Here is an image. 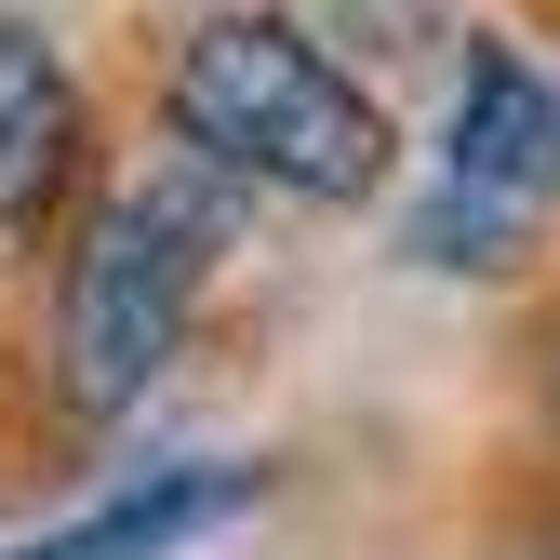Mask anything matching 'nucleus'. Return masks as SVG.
I'll return each instance as SVG.
<instances>
[{
  "label": "nucleus",
  "instance_id": "6",
  "mask_svg": "<svg viewBox=\"0 0 560 560\" xmlns=\"http://www.w3.org/2000/svg\"><path fill=\"white\" fill-rule=\"evenodd\" d=\"M534 400H547V428H560V320L534 334Z\"/></svg>",
  "mask_w": 560,
  "mask_h": 560
},
{
  "label": "nucleus",
  "instance_id": "5",
  "mask_svg": "<svg viewBox=\"0 0 560 560\" xmlns=\"http://www.w3.org/2000/svg\"><path fill=\"white\" fill-rule=\"evenodd\" d=\"M241 508H254V467L241 454H187V467H148V480H120V494H94L54 534H14L0 560H174V547H200Z\"/></svg>",
  "mask_w": 560,
  "mask_h": 560
},
{
  "label": "nucleus",
  "instance_id": "4",
  "mask_svg": "<svg viewBox=\"0 0 560 560\" xmlns=\"http://www.w3.org/2000/svg\"><path fill=\"white\" fill-rule=\"evenodd\" d=\"M81 133H94L81 67L54 54L40 14H14V0H0V241H27L54 200H67V174H81Z\"/></svg>",
  "mask_w": 560,
  "mask_h": 560
},
{
  "label": "nucleus",
  "instance_id": "3",
  "mask_svg": "<svg viewBox=\"0 0 560 560\" xmlns=\"http://www.w3.org/2000/svg\"><path fill=\"white\" fill-rule=\"evenodd\" d=\"M560 228V81L480 27L454 54V120L428 148V200H413V254L441 280H494Z\"/></svg>",
  "mask_w": 560,
  "mask_h": 560
},
{
  "label": "nucleus",
  "instance_id": "2",
  "mask_svg": "<svg viewBox=\"0 0 560 560\" xmlns=\"http://www.w3.org/2000/svg\"><path fill=\"white\" fill-rule=\"evenodd\" d=\"M214 254H228V187L200 161H161V174L107 187L81 214L67 294H54V400L81 413V428H120V413L174 374Z\"/></svg>",
  "mask_w": 560,
  "mask_h": 560
},
{
  "label": "nucleus",
  "instance_id": "1",
  "mask_svg": "<svg viewBox=\"0 0 560 560\" xmlns=\"http://www.w3.org/2000/svg\"><path fill=\"white\" fill-rule=\"evenodd\" d=\"M161 120L187 133V161L214 174V187H267V200H307V214L374 200L387 161H400L387 94L320 27L267 14V0H214V14L174 27V54H161Z\"/></svg>",
  "mask_w": 560,
  "mask_h": 560
}]
</instances>
